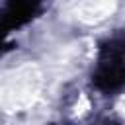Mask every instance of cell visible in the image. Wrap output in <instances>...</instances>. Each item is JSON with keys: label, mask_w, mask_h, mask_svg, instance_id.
Wrapping results in <instances>:
<instances>
[{"label": "cell", "mask_w": 125, "mask_h": 125, "mask_svg": "<svg viewBox=\"0 0 125 125\" xmlns=\"http://www.w3.org/2000/svg\"><path fill=\"white\" fill-rule=\"evenodd\" d=\"M96 82L105 90L125 82V39H111L102 47L96 66Z\"/></svg>", "instance_id": "obj_1"}]
</instances>
